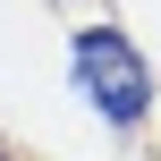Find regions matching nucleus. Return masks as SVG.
Segmentation results:
<instances>
[{"label":"nucleus","mask_w":161,"mask_h":161,"mask_svg":"<svg viewBox=\"0 0 161 161\" xmlns=\"http://www.w3.org/2000/svg\"><path fill=\"white\" fill-rule=\"evenodd\" d=\"M76 76H85V93L102 102V119H144V102H153V76H144V59L110 34V25H85L76 34Z\"/></svg>","instance_id":"nucleus-1"}]
</instances>
